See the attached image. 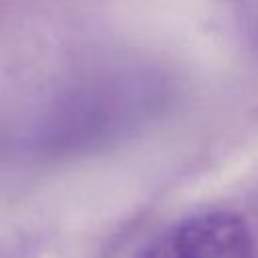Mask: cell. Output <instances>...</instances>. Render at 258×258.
<instances>
[{"label": "cell", "instance_id": "1", "mask_svg": "<svg viewBox=\"0 0 258 258\" xmlns=\"http://www.w3.org/2000/svg\"><path fill=\"white\" fill-rule=\"evenodd\" d=\"M135 258H256V250L238 214L210 210L165 228Z\"/></svg>", "mask_w": 258, "mask_h": 258}]
</instances>
